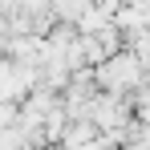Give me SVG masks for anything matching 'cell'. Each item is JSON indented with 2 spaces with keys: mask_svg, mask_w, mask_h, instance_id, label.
Returning a JSON list of instances; mask_svg holds the SVG:
<instances>
[{
  "mask_svg": "<svg viewBox=\"0 0 150 150\" xmlns=\"http://www.w3.org/2000/svg\"><path fill=\"white\" fill-rule=\"evenodd\" d=\"M105 77H110V81H118V85H130V81L138 77V61H134V57H118V61L105 69Z\"/></svg>",
  "mask_w": 150,
  "mask_h": 150,
  "instance_id": "6da1fadb",
  "label": "cell"
}]
</instances>
